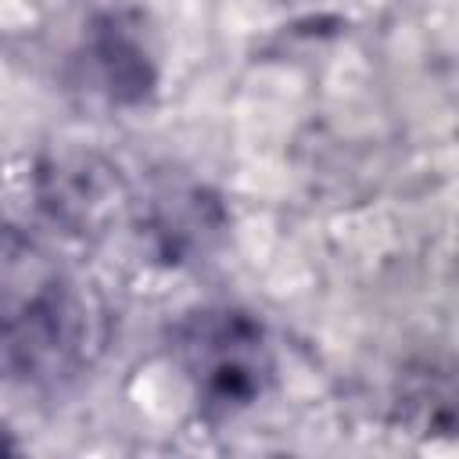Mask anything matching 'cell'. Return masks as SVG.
<instances>
[{"mask_svg": "<svg viewBox=\"0 0 459 459\" xmlns=\"http://www.w3.org/2000/svg\"><path fill=\"white\" fill-rule=\"evenodd\" d=\"M100 290L32 244L0 247V377L61 387L104 348Z\"/></svg>", "mask_w": 459, "mask_h": 459, "instance_id": "6da1fadb", "label": "cell"}, {"mask_svg": "<svg viewBox=\"0 0 459 459\" xmlns=\"http://www.w3.org/2000/svg\"><path fill=\"white\" fill-rule=\"evenodd\" d=\"M172 362L194 391L204 420H233L251 409L276 377V355L258 316L230 305L186 312L169 333Z\"/></svg>", "mask_w": 459, "mask_h": 459, "instance_id": "7a4b0ae2", "label": "cell"}, {"mask_svg": "<svg viewBox=\"0 0 459 459\" xmlns=\"http://www.w3.org/2000/svg\"><path fill=\"white\" fill-rule=\"evenodd\" d=\"M79 65L90 90H97L108 104L118 108L147 100L158 82V68L143 43L140 22L122 11H104L90 22Z\"/></svg>", "mask_w": 459, "mask_h": 459, "instance_id": "3957f363", "label": "cell"}, {"mask_svg": "<svg viewBox=\"0 0 459 459\" xmlns=\"http://www.w3.org/2000/svg\"><path fill=\"white\" fill-rule=\"evenodd\" d=\"M226 230L222 204L201 186H172L147 201L140 215V237L165 265H186L204 258Z\"/></svg>", "mask_w": 459, "mask_h": 459, "instance_id": "277c9868", "label": "cell"}, {"mask_svg": "<svg viewBox=\"0 0 459 459\" xmlns=\"http://www.w3.org/2000/svg\"><path fill=\"white\" fill-rule=\"evenodd\" d=\"M43 204L65 226H93L111 204V176L108 169L97 172L90 161L57 165L43 176Z\"/></svg>", "mask_w": 459, "mask_h": 459, "instance_id": "5b68a950", "label": "cell"}]
</instances>
